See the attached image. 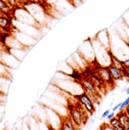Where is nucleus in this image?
<instances>
[{
  "mask_svg": "<svg viewBox=\"0 0 129 130\" xmlns=\"http://www.w3.org/2000/svg\"><path fill=\"white\" fill-rule=\"evenodd\" d=\"M0 29L2 32L11 33L13 30L12 19L5 15L0 14Z\"/></svg>",
  "mask_w": 129,
  "mask_h": 130,
  "instance_id": "5",
  "label": "nucleus"
},
{
  "mask_svg": "<svg viewBox=\"0 0 129 130\" xmlns=\"http://www.w3.org/2000/svg\"><path fill=\"white\" fill-rule=\"evenodd\" d=\"M67 109L69 111V117L73 121L77 127L79 129L86 123L88 120V113L81 106V105L77 102V104H70L67 105Z\"/></svg>",
  "mask_w": 129,
  "mask_h": 130,
  "instance_id": "1",
  "label": "nucleus"
},
{
  "mask_svg": "<svg viewBox=\"0 0 129 130\" xmlns=\"http://www.w3.org/2000/svg\"><path fill=\"white\" fill-rule=\"evenodd\" d=\"M48 130H56V129H53L52 127H51V126H48Z\"/></svg>",
  "mask_w": 129,
  "mask_h": 130,
  "instance_id": "21",
  "label": "nucleus"
},
{
  "mask_svg": "<svg viewBox=\"0 0 129 130\" xmlns=\"http://www.w3.org/2000/svg\"><path fill=\"white\" fill-rule=\"evenodd\" d=\"M0 14H1V13H0Z\"/></svg>",
  "mask_w": 129,
  "mask_h": 130,
  "instance_id": "23",
  "label": "nucleus"
},
{
  "mask_svg": "<svg viewBox=\"0 0 129 130\" xmlns=\"http://www.w3.org/2000/svg\"><path fill=\"white\" fill-rule=\"evenodd\" d=\"M124 21H125V23L129 27V13L128 14H127L126 16H125V18H124Z\"/></svg>",
  "mask_w": 129,
  "mask_h": 130,
  "instance_id": "18",
  "label": "nucleus"
},
{
  "mask_svg": "<svg viewBox=\"0 0 129 130\" xmlns=\"http://www.w3.org/2000/svg\"><path fill=\"white\" fill-rule=\"evenodd\" d=\"M128 105H129V95H128V96L126 98V99H125V101L122 102V104H121V106H120V108H119V111H122L125 110V108H126Z\"/></svg>",
  "mask_w": 129,
  "mask_h": 130,
  "instance_id": "12",
  "label": "nucleus"
},
{
  "mask_svg": "<svg viewBox=\"0 0 129 130\" xmlns=\"http://www.w3.org/2000/svg\"><path fill=\"white\" fill-rule=\"evenodd\" d=\"M57 130H80V129L75 126L73 121L68 115L61 118L60 126L59 129Z\"/></svg>",
  "mask_w": 129,
  "mask_h": 130,
  "instance_id": "6",
  "label": "nucleus"
},
{
  "mask_svg": "<svg viewBox=\"0 0 129 130\" xmlns=\"http://www.w3.org/2000/svg\"><path fill=\"white\" fill-rule=\"evenodd\" d=\"M125 111L127 112V113H128V115L129 116V105L126 108V109H125Z\"/></svg>",
  "mask_w": 129,
  "mask_h": 130,
  "instance_id": "20",
  "label": "nucleus"
},
{
  "mask_svg": "<svg viewBox=\"0 0 129 130\" xmlns=\"http://www.w3.org/2000/svg\"><path fill=\"white\" fill-rule=\"evenodd\" d=\"M0 32H1V29H0Z\"/></svg>",
  "mask_w": 129,
  "mask_h": 130,
  "instance_id": "24",
  "label": "nucleus"
},
{
  "mask_svg": "<svg viewBox=\"0 0 129 130\" xmlns=\"http://www.w3.org/2000/svg\"><path fill=\"white\" fill-rule=\"evenodd\" d=\"M122 63H123L124 67L128 69L129 70V57L127 58L126 59H125V60H122Z\"/></svg>",
  "mask_w": 129,
  "mask_h": 130,
  "instance_id": "15",
  "label": "nucleus"
},
{
  "mask_svg": "<svg viewBox=\"0 0 129 130\" xmlns=\"http://www.w3.org/2000/svg\"><path fill=\"white\" fill-rule=\"evenodd\" d=\"M79 83L84 92L87 93L91 97L93 102L95 103L97 101L98 92H97V87L94 84V83L89 78H83Z\"/></svg>",
  "mask_w": 129,
  "mask_h": 130,
  "instance_id": "3",
  "label": "nucleus"
},
{
  "mask_svg": "<svg viewBox=\"0 0 129 130\" xmlns=\"http://www.w3.org/2000/svg\"><path fill=\"white\" fill-rule=\"evenodd\" d=\"M79 1H80V2H84V1H85V0H79Z\"/></svg>",
  "mask_w": 129,
  "mask_h": 130,
  "instance_id": "22",
  "label": "nucleus"
},
{
  "mask_svg": "<svg viewBox=\"0 0 129 130\" xmlns=\"http://www.w3.org/2000/svg\"><path fill=\"white\" fill-rule=\"evenodd\" d=\"M0 13L12 19L15 16V8H13L5 0H0Z\"/></svg>",
  "mask_w": 129,
  "mask_h": 130,
  "instance_id": "7",
  "label": "nucleus"
},
{
  "mask_svg": "<svg viewBox=\"0 0 129 130\" xmlns=\"http://www.w3.org/2000/svg\"><path fill=\"white\" fill-rule=\"evenodd\" d=\"M108 69L110 72L112 78L113 79L114 81H119L120 80H122L124 77V74L122 73V70L112 65L108 66Z\"/></svg>",
  "mask_w": 129,
  "mask_h": 130,
  "instance_id": "9",
  "label": "nucleus"
},
{
  "mask_svg": "<svg viewBox=\"0 0 129 130\" xmlns=\"http://www.w3.org/2000/svg\"><path fill=\"white\" fill-rule=\"evenodd\" d=\"M121 104H122V102H119V103H118L115 107H113L112 108V111H119V108H120V106H121Z\"/></svg>",
  "mask_w": 129,
  "mask_h": 130,
  "instance_id": "17",
  "label": "nucleus"
},
{
  "mask_svg": "<svg viewBox=\"0 0 129 130\" xmlns=\"http://www.w3.org/2000/svg\"><path fill=\"white\" fill-rule=\"evenodd\" d=\"M110 112H111V111L110 110V109H108V110H106L105 111L102 113V115H101V117H100V120H103V119H105V118H107V117L109 115V113H110Z\"/></svg>",
  "mask_w": 129,
  "mask_h": 130,
  "instance_id": "14",
  "label": "nucleus"
},
{
  "mask_svg": "<svg viewBox=\"0 0 129 130\" xmlns=\"http://www.w3.org/2000/svg\"><path fill=\"white\" fill-rule=\"evenodd\" d=\"M99 130H115L112 126H111L110 123H104L102 124Z\"/></svg>",
  "mask_w": 129,
  "mask_h": 130,
  "instance_id": "13",
  "label": "nucleus"
},
{
  "mask_svg": "<svg viewBox=\"0 0 129 130\" xmlns=\"http://www.w3.org/2000/svg\"><path fill=\"white\" fill-rule=\"evenodd\" d=\"M96 39L107 50H110V36L107 29L100 31L96 35Z\"/></svg>",
  "mask_w": 129,
  "mask_h": 130,
  "instance_id": "4",
  "label": "nucleus"
},
{
  "mask_svg": "<svg viewBox=\"0 0 129 130\" xmlns=\"http://www.w3.org/2000/svg\"><path fill=\"white\" fill-rule=\"evenodd\" d=\"M70 77H71L72 79H73L74 80L77 81V82H80L82 79H83V77H82V72H79L78 70H75L73 69L72 73L70 74H67Z\"/></svg>",
  "mask_w": 129,
  "mask_h": 130,
  "instance_id": "10",
  "label": "nucleus"
},
{
  "mask_svg": "<svg viewBox=\"0 0 129 130\" xmlns=\"http://www.w3.org/2000/svg\"><path fill=\"white\" fill-rule=\"evenodd\" d=\"M74 97L76 99L77 102L81 105V106L85 110V111L89 115L94 113V112L95 111L94 102H93L91 97L87 93L85 92H82L79 95H74Z\"/></svg>",
  "mask_w": 129,
  "mask_h": 130,
  "instance_id": "2",
  "label": "nucleus"
},
{
  "mask_svg": "<svg viewBox=\"0 0 129 130\" xmlns=\"http://www.w3.org/2000/svg\"><path fill=\"white\" fill-rule=\"evenodd\" d=\"M116 117L123 129L129 130V116L127 112L124 111H119V113L116 115Z\"/></svg>",
  "mask_w": 129,
  "mask_h": 130,
  "instance_id": "8",
  "label": "nucleus"
},
{
  "mask_svg": "<svg viewBox=\"0 0 129 130\" xmlns=\"http://www.w3.org/2000/svg\"><path fill=\"white\" fill-rule=\"evenodd\" d=\"M115 117V112L114 111H111L110 113H109V115L107 117V120H110L111 119H112L113 117Z\"/></svg>",
  "mask_w": 129,
  "mask_h": 130,
  "instance_id": "16",
  "label": "nucleus"
},
{
  "mask_svg": "<svg viewBox=\"0 0 129 130\" xmlns=\"http://www.w3.org/2000/svg\"><path fill=\"white\" fill-rule=\"evenodd\" d=\"M13 8H18L20 4V0H5Z\"/></svg>",
  "mask_w": 129,
  "mask_h": 130,
  "instance_id": "11",
  "label": "nucleus"
},
{
  "mask_svg": "<svg viewBox=\"0 0 129 130\" xmlns=\"http://www.w3.org/2000/svg\"><path fill=\"white\" fill-rule=\"evenodd\" d=\"M125 93L128 95H129V87H128L126 89H125Z\"/></svg>",
  "mask_w": 129,
  "mask_h": 130,
  "instance_id": "19",
  "label": "nucleus"
}]
</instances>
